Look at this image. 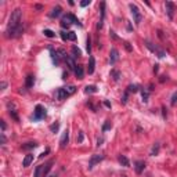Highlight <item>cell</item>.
<instances>
[{
	"mask_svg": "<svg viewBox=\"0 0 177 177\" xmlns=\"http://www.w3.org/2000/svg\"><path fill=\"white\" fill-rule=\"evenodd\" d=\"M22 20V11L21 8H15V10L11 13L10 20H8V25H7V29L6 31H13V29H17L22 25L21 24Z\"/></svg>",
	"mask_w": 177,
	"mask_h": 177,
	"instance_id": "1",
	"label": "cell"
},
{
	"mask_svg": "<svg viewBox=\"0 0 177 177\" xmlns=\"http://www.w3.org/2000/svg\"><path fill=\"white\" fill-rule=\"evenodd\" d=\"M129 7H130V13L131 15H133V20H134L136 25H140L141 24V20H143V15H141L140 10H138V7L136 4H133V3H130L129 4Z\"/></svg>",
	"mask_w": 177,
	"mask_h": 177,
	"instance_id": "2",
	"label": "cell"
},
{
	"mask_svg": "<svg viewBox=\"0 0 177 177\" xmlns=\"http://www.w3.org/2000/svg\"><path fill=\"white\" fill-rule=\"evenodd\" d=\"M46 108L42 107V105H36V108L33 111V119L35 120H40V119H44L46 118Z\"/></svg>",
	"mask_w": 177,
	"mask_h": 177,
	"instance_id": "3",
	"label": "cell"
},
{
	"mask_svg": "<svg viewBox=\"0 0 177 177\" xmlns=\"http://www.w3.org/2000/svg\"><path fill=\"white\" fill-rule=\"evenodd\" d=\"M144 43H145L147 48H148V50H151L152 53H155V54H156V55H158V57H159V58H163V57H165V55H166L163 50H161L159 47L154 46V44H152V43L150 42V40H145V42H144Z\"/></svg>",
	"mask_w": 177,
	"mask_h": 177,
	"instance_id": "4",
	"label": "cell"
},
{
	"mask_svg": "<svg viewBox=\"0 0 177 177\" xmlns=\"http://www.w3.org/2000/svg\"><path fill=\"white\" fill-rule=\"evenodd\" d=\"M104 155H98V154H96V155H93L91 158H90V162H88V169H93L97 163H100L101 161H104Z\"/></svg>",
	"mask_w": 177,
	"mask_h": 177,
	"instance_id": "5",
	"label": "cell"
},
{
	"mask_svg": "<svg viewBox=\"0 0 177 177\" xmlns=\"http://www.w3.org/2000/svg\"><path fill=\"white\" fill-rule=\"evenodd\" d=\"M55 97H57V100L63 101V100H67L68 97H71V96H69V93L67 91L65 87H60L57 91H55Z\"/></svg>",
	"mask_w": 177,
	"mask_h": 177,
	"instance_id": "6",
	"label": "cell"
},
{
	"mask_svg": "<svg viewBox=\"0 0 177 177\" xmlns=\"http://www.w3.org/2000/svg\"><path fill=\"white\" fill-rule=\"evenodd\" d=\"M118 60H119V51H118L115 47H112V48H111V53H110V63H111V65L116 64Z\"/></svg>",
	"mask_w": 177,
	"mask_h": 177,
	"instance_id": "7",
	"label": "cell"
},
{
	"mask_svg": "<svg viewBox=\"0 0 177 177\" xmlns=\"http://www.w3.org/2000/svg\"><path fill=\"white\" fill-rule=\"evenodd\" d=\"M68 141H69V131L65 130V131L63 133V137H61V140H60V147H61L63 150L68 145Z\"/></svg>",
	"mask_w": 177,
	"mask_h": 177,
	"instance_id": "8",
	"label": "cell"
},
{
	"mask_svg": "<svg viewBox=\"0 0 177 177\" xmlns=\"http://www.w3.org/2000/svg\"><path fill=\"white\" fill-rule=\"evenodd\" d=\"M144 169H145V162L144 161H137L134 163V170L137 174H141V173L144 172Z\"/></svg>",
	"mask_w": 177,
	"mask_h": 177,
	"instance_id": "9",
	"label": "cell"
},
{
	"mask_svg": "<svg viewBox=\"0 0 177 177\" xmlns=\"http://www.w3.org/2000/svg\"><path fill=\"white\" fill-rule=\"evenodd\" d=\"M166 13L167 15H169V18L170 20H173V17H174V4H173L172 1H166Z\"/></svg>",
	"mask_w": 177,
	"mask_h": 177,
	"instance_id": "10",
	"label": "cell"
},
{
	"mask_svg": "<svg viewBox=\"0 0 177 177\" xmlns=\"http://www.w3.org/2000/svg\"><path fill=\"white\" fill-rule=\"evenodd\" d=\"M94 68H96V60H94V57L91 55V57L88 58V65H87V73L88 75H93L94 73Z\"/></svg>",
	"mask_w": 177,
	"mask_h": 177,
	"instance_id": "11",
	"label": "cell"
},
{
	"mask_svg": "<svg viewBox=\"0 0 177 177\" xmlns=\"http://www.w3.org/2000/svg\"><path fill=\"white\" fill-rule=\"evenodd\" d=\"M104 20H105V3L103 1V3H101V20H100L98 25H97V29H101V28H103Z\"/></svg>",
	"mask_w": 177,
	"mask_h": 177,
	"instance_id": "12",
	"label": "cell"
},
{
	"mask_svg": "<svg viewBox=\"0 0 177 177\" xmlns=\"http://www.w3.org/2000/svg\"><path fill=\"white\" fill-rule=\"evenodd\" d=\"M65 63H67L68 68H69L71 71H76V68H78V65L75 64V60H73L72 57H69V55H68V57L65 58Z\"/></svg>",
	"mask_w": 177,
	"mask_h": 177,
	"instance_id": "13",
	"label": "cell"
},
{
	"mask_svg": "<svg viewBox=\"0 0 177 177\" xmlns=\"http://www.w3.org/2000/svg\"><path fill=\"white\" fill-rule=\"evenodd\" d=\"M33 84H35V78H33V75H28L26 79H25L26 88H32V87H33Z\"/></svg>",
	"mask_w": 177,
	"mask_h": 177,
	"instance_id": "14",
	"label": "cell"
},
{
	"mask_svg": "<svg viewBox=\"0 0 177 177\" xmlns=\"http://www.w3.org/2000/svg\"><path fill=\"white\" fill-rule=\"evenodd\" d=\"M32 162H33V155H32V154H28V155H25L24 161H22V166L28 167L32 163Z\"/></svg>",
	"mask_w": 177,
	"mask_h": 177,
	"instance_id": "15",
	"label": "cell"
},
{
	"mask_svg": "<svg viewBox=\"0 0 177 177\" xmlns=\"http://www.w3.org/2000/svg\"><path fill=\"white\" fill-rule=\"evenodd\" d=\"M71 18H69V14H67V15H64L63 17V20H61V26L63 28H69L71 26Z\"/></svg>",
	"mask_w": 177,
	"mask_h": 177,
	"instance_id": "16",
	"label": "cell"
},
{
	"mask_svg": "<svg viewBox=\"0 0 177 177\" xmlns=\"http://www.w3.org/2000/svg\"><path fill=\"white\" fill-rule=\"evenodd\" d=\"M50 54H51L53 63L55 64V65H58V64H60V55H58V53L55 51L54 48H51V47H50Z\"/></svg>",
	"mask_w": 177,
	"mask_h": 177,
	"instance_id": "17",
	"label": "cell"
},
{
	"mask_svg": "<svg viewBox=\"0 0 177 177\" xmlns=\"http://www.w3.org/2000/svg\"><path fill=\"white\" fill-rule=\"evenodd\" d=\"M118 161H119V163L122 165V166H125V167L130 166V162H129V159H127L125 155H119L118 156Z\"/></svg>",
	"mask_w": 177,
	"mask_h": 177,
	"instance_id": "18",
	"label": "cell"
},
{
	"mask_svg": "<svg viewBox=\"0 0 177 177\" xmlns=\"http://www.w3.org/2000/svg\"><path fill=\"white\" fill-rule=\"evenodd\" d=\"M159 150H161V144H159V143H155V144L152 145V148H151V152H150V155H151V156L158 155V154H159Z\"/></svg>",
	"mask_w": 177,
	"mask_h": 177,
	"instance_id": "19",
	"label": "cell"
},
{
	"mask_svg": "<svg viewBox=\"0 0 177 177\" xmlns=\"http://www.w3.org/2000/svg\"><path fill=\"white\" fill-rule=\"evenodd\" d=\"M37 147V143H35V141H33V143H26V144H24V145H22V150H24V151H29V150H35V148H36Z\"/></svg>",
	"mask_w": 177,
	"mask_h": 177,
	"instance_id": "20",
	"label": "cell"
},
{
	"mask_svg": "<svg viewBox=\"0 0 177 177\" xmlns=\"http://www.w3.org/2000/svg\"><path fill=\"white\" fill-rule=\"evenodd\" d=\"M61 11H63V8H61L60 6H57V7H54V8H53V11L50 13V17H51V18L60 17V15H61Z\"/></svg>",
	"mask_w": 177,
	"mask_h": 177,
	"instance_id": "21",
	"label": "cell"
},
{
	"mask_svg": "<svg viewBox=\"0 0 177 177\" xmlns=\"http://www.w3.org/2000/svg\"><path fill=\"white\" fill-rule=\"evenodd\" d=\"M75 75H76V78L78 79H83L84 76V69L82 65H78V68H76V71H75Z\"/></svg>",
	"mask_w": 177,
	"mask_h": 177,
	"instance_id": "22",
	"label": "cell"
},
{
	"mask_svg": "<svg viewBox=\"0 0 177 177\" xmlns=\"http://www.w3.org/2000/svg\"><path fill=\"white\" fill-rule=\"evenodd\" d=\"M53 165H54V162H53V161H50L48 163H46V165H44V169H43V177H46L47 174H48V172L51 170Z\"/></svg>",
	"mask_w": 177,
	"mask_h": 177,
	"instance_id": "23",
	"label": "cell"
},
{
	"mask_svg": "<svg viewBox=\"0 0 177 177\" xmlns=\"http://www.w3.org/2000/svg\"><path fill=\"white\" fill-rule=\"evenodd\" d=\"M84 93L86 94L97 93V86H86V87H84Z\"/></svg>",
	"mask_w": 177,
	"mask_h": 177,
	"instance_id": "24",
	"label": "cell"
},
{
	"mask_svg": "<svg viewBox=\"0 0 177 177\" xmlns=\"http://www.w3.org/2000/svg\"><path fill=\"white\" fill-rule=\"evenodd\" d=\"M72 54H73V57H75V58L80 57V55H82V50H80L79 47H76V46H72Z\"/></svg>",
	"mask_w": 177,
	"mask_h": 177,
	"instance_id": "25",
	"label": "cell"
},
{
	"mask_svg": "<svg viewBox=\"0 0 177 177\" xmlns=\"http://www.w3.org/2000/svg\"><path fill=\"white\" fill-rule=\"evenodd\" d=\"M43 169H44V166H43V165H39V166L36 167V170H35V177H42Z\"/></svg>",
	"mask_w": 177,
	"mask_h": 177,
	"instance_id": "26",
	"label": "cell"
},
{
	"mask_svg": "<svg viewBox=\"0 0 177 177\" xmlns=\"http://www.w3.org/2000/svg\"><path fill=\"white\" fill-rule=\"evenodd\" d=\"M126 91H127V93H137V91H138V86H137V84H130Z\"/></svg>",
	"mask_w": 177,
	"mask_h": 177,
	"instance_id": "27",
	"label": "cell"
},
{
	"mask_svg": "<svg viewBox=\"0 0 177 177\" xmlns=\"http://www.w3.org/2000/svg\"><path fill=\"white\" fill-rule=\"evenodd\" d=\"M8 114L13 119L15 120V122H20V118H18V115H17V111L15 110H8Z\"/></svg>",
	"mask_w": 177,
	"mask_h": 177,
	"instance_id": "28",
	"label": "cell"
},
{
	"mask_svg": "<svg viewBox=\"0 0 177 177\" xmlns=\"http://www.w3.org/2000/svg\"><path fill=\"white\" fill-rule=\"evenodd\" d=\"M43 33H44V36L47 37H50V39H53V37H55V33L51 31V29H44L43 31Z\"/></svg>",
	"mask_w": 177,
	"mask_h": 177,
	"instance_id": "29",
	"label": "cell"
},
{
	"mask_svg": "<svg viewBox=\"0 0 177 177\" xmlns=\"http://www.w3.org/2000/svg\"><path fill=\"white\" fill-rule=\"evenodd\" d=\"M111 75L114 76V79L116 80V82L120 79V72H119V71H116V69H112V71H111Z\"/></svg>",
	"mask_w": 177,
	"mask_h": 177,
	"instance_id": "30",
	"label": "cell"
},
{
	"mask_svg": "<svg viewBox=\"0 0 177 177\" xmlns=\"http://www.w3.org/2000/svg\"><path fill=\"white\" fill-rule=\"evenodd\" d=\"M141 97H143V101L147 103V101H148V97H150V91H148V90H143V91H141Z\"/></svg>",
	"mask_w": 177,
	"mask_h": 177,
	"instance_id": "31",
	"label": "cell"
},
{
	"mask_svg": "<svg viewBox=\"0 0 177 177\" xmlns=\"http://www.w3.org/2000/svg\"><path fill=\"white\" fill-rule=\"evenodd\" d=\"M68 40H72V42H75V40H76V33H75L73 31L68 32Z\"/></svg>",
	"mask_w": 177,
	"mask_h": 177,
	"instance_id": "32",
	"label": "cell"
},
{
	"mask_svg": "<svg viewBox=\"0 0 177 177\" xmlns=\"http://www.w3.org/2000/svg\"><path fill=\"white\" fill-rule=\"evenodd\" d=\"M69 18H71V22H72V24H76V25L82 26V24L79 22V20H78V18H76L75 15H73V14H69Z\"/></svg>",
	"mask_w": 177,
	"mask_h": 177,
	"instance_id": "33",
	"label": "cell"
},
{
	"mask_svg": "<svg viewBox=\"0 0 177 177\" xmlns=\"http://www.w3.org/2000/svg\"><path fill=\"white\" fill-rule=\"evenodd\" d=\"M86 44H87V46H86V48H87V53L90 54V53H91V37H90V36L87 37V40H86Z\"/></svg>",
	"mask_w": 177,
	"mask_h": 177,
	"instance_id": "34",
	"label": "cell"
},
{
	"mask_svg": "<svg viewBox=\"0 0 177 177\" xmlns=\"http://www.w3.org/2000/svg\"><path fill=\"white\" fill-rule=\"evenodd\" d=\"M58 129H60V123H53V125L50 126V130H51L53 133H57Z\"/></svg>",
	"mask_w": 177,
	"mask_h": 177,
	"instance_id": "35",
	"label": "cell"
},
{
	"mask_svg": "<svg viewBox=\"0 0 177 177\" xmlns=\"http://www.w3.org/2000/svg\"><path fill=\"white\" fill-rule=\"evenodd\" d=\"M111 127H112V125H111V122H110V120H107V122H105V125L103 126V131H107V130H110Z\"/></svg>",
	"mask_w": 177,
	"mask_h": 177,
	"instance_id": "36",
	"label": "cell"
},
{
	"mask_svg": "<svg viewBox=\"0 0 177 177\" xmlns=\"http://www.w3.org/2000/svg\"><path fill=\"white\" fill-rule=\"evenodd\" d=\"M60 36H61V39H63L64 42H65V40H68V33L65 31H61L60 32Z\"/></svg>",
	"mask_w": 177,
	"mask_h": 177,
	"instance_id": "37",
	"label": "cell"
},
{
	"mask_svg": "<svg viewBox=\"0 0 177 177\" xmlns=\"http://www.w3.org/2000/svg\"><path fill=\"white\" fill-rule=\"evenodd\" d=\"M84 138V134H83V131H79V136H78V138H76V141L78 143H82Z\"/></svg>",
	"mask_w": 177,
	"mask_h": 177,
	"instance_id": "38",
	"label": "cell"
},
{
	"mask_svg": "<svg viewBox=\"0 0 177 177\" xmlns=\"http://www.w3.org/2000/svg\"><path fill=\"white\" fill-rule=\"evenodd\" d=\"M0 143H1V145H4V144H6V136H4V133H0Z\"/></svg>",
	"mask_w": 177,
	"mask_h": 177,
	"instance_id": "39",
	"label": "cell"
},
{
	"mask_svg": "<svg viewBox=\"0 0 177 177\" xmlns=\"http://www.w3.org/2000/svg\"><path fill=\"white\" fill-rule=\"evenodd\" d=\"M125 48H126V50H127V51H133V47H131L130 46V43H129V42H125Z\"/></svg>",
	"mask_w": 177,
	"mask_h": 177,
	"instance_id": "40",
	"label": "cell"
},
{
	"mask_svg": "<svg viewBox=\"0 0 177 177\" xmlns=\"http://www.w3.org/2000/svg\"><path fill=\"white\" fill-rule=\"evenodd\" d=\"M91 3V0H83V1H80V6L82 7H86V6H88Z\"/></svg>",
	"mask_w": 177,
	"mask_h": 177,
	"instance_id": "41",
	"label": "cell"
},
{
	"mask_svg": "<svg viewBox=\"0 0 177 177\" xmlns=\"http://www.w3.org/2000/svg\"><path fill=\"white\" fill-rule=\"evenodd\" d=\"M0 125H1V133H4L6 127H7V125H6V122H4V120H0Z\"/></svg>",
	"mask_w": 177,
	"mask_h": 177,
	"instance_id": "42",
	"label": "cell"
},
{
	"mask_svg": "<svg viewBox=\"0 0 177 177\" xmlns=\"http://www.w3.org/2000/svg\"><path fill=\"white\" fill-rule=\"evenodd\" d=\"M127 96H129V93H127V91H125V94H123V98H122V103H123V104H126V103H127Z\"/></svg>",
	"mask_w": 177,
	"mask_h": 177,
	"instance_id": "43",
	"label": "cell"
},
{
	"mask_svg": "<svg viewBox=\"0 0 177 177\" xmlns=\"http://www.w3.org/2000/svg\"><path fill=\"white\" fill-rule=\"evenodd\" d=\"M176 103H177V93H174L172 97V105H176Z\"/></svg>",
	"mask_w": 177,
	"mask_h": 177,
	"instance_id": "44",
	"label": "cell"
},
{
	"mask_svg": "<svg viewBox=\"0 0 177 177\" xmlns=\"http://www.w3.org/2000/svg\"><path fill=\"white\" fill-rule=\"evenodd\" d=\"M0 87H1V88H0V90H1V91H4V90H6V87H7V83H6L4 80H3V82H1V83H0Z\"/></svg>",
	"mask_w": 177,
	"mask_h": 177,
	"instance_id": "45",
	"label": "cell"
},
{
	"mask_svg": "<svg viewBox=\"0 0 177 177\" xmlns=\"http://www.w3.org/2000/svg\"><path fill=\"white\" fill-rule=\"evenodd\" d=\"M48 152H50V150H48V148H47L46 151H44V152H42V154H40V156H39V158H40V159H43V158H44V156H46L47 154H48Z\"/></svg>",
	"mask_w": 177,
	"mask_h": 177,
	"instance_id": "46",
	"label": "cell"
},
{
	"mask_svg": "<svg viewBox=\"0 0 177 177\" xmlns=\"http://www.w3.org/2000/svg\"><path fill=\"white\" fill-rule=\"evenodd\" d=\"M110 33H111V36L114 37L115 40H116V39H118V36H116V35H115V32H114V31H111V32H110Z\"/></svg>",
	"mask_w": 177,
	"mask_h": 177,
	"instance_id": "47",
	"label": "cell"
},
{
	"mask_svg": "<svg viewBox=\"0 0 177 177\" xmlns=\"http://www.w3.org/2000/svg\"><path fill=\"white\" fill-rule=\"evenodd\" d=\"M35 8H36V10H42L43 6L42 4H36V6H35Z\"/></svg>",
	"mask_w": 177,
	"mask_h": 177,
	"instance_id": "48",
	"label": "cell"
},
{
	"mask_svg": "<svg viewBox=\"0 0 177 177\" xmlns=\"http://www.w3.org/2000/svg\"><path fill=\"white\" fill-rule=\"evenodd\" d=\"M103 141H104V140H103V138H98V141H97V145H101V144H103Z\"/></svg>",
	"mask_w": 177,
	"mask_h": 177,
	"instance_id": "49",
	"label": "cell"
},
{
	"mask_svg": "<svg viewBox=\"0 0 177 177\" xmlns=\"http://www.w3.org/2000/svg\"><path fill=\"white\" fill-rule=\"evenodd\" d=\"M104 104H105V107H107V108H111V104H110V103H108V101H105Z\"/></svg>",
	"mask_w": 177,
	"mask_h": 177,
	"instance_id": "50",
	"label": "cell"
},
{
	"mask_svg": "<svg viewBox=\"0 0 177 177\" xmlns=\"http://www.w3.org/2000/svg\"><path fill=\"white\" fill-rule=\"evenodd\" d=\"M158 67H159V65H155V67H154V72H158Z\"/></svg>",
	"mask_w": 177,
	"mask_h": 177,
	"instance_id": "51",
	"label": "cell"
},
{
	"mask_svg": "<svg viewBox=\"0 0 177 177\" xmlns=\"http://www.w3.org/2000/svg\"><path fill=\"white\" fill-rule=\"evenodd\" d=\"M46 177H55V176H54V174H47Z\"/></svg>",
	"mask_w": 177,
	"mask_h": 177,
	"instance_id": "52",
	"label": "cell"
}]
</instances>
